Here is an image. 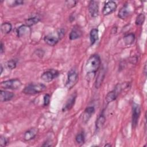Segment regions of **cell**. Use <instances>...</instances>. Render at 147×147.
Listing matches in <instances>:
<instances>
[{"instance_id": "603a6c76", "label": "cell", "mask_w": 147, "mask_h": 147, "mask_svg": "<svg viewBox=\"0 0 147 147\" xmlns=\"http://www.w3.org/2000/svg\"><path fill=\"white\" fill-rule=\"evenodd\" d=\"M134 39H135V36L133 33H129L126 35L123 38V40L126 45H130L132 44L134 42Z\"/></svg>"}, {"instance_id": "e0dca14e", "label": "cell", "mask_w": 147, "mask_h": 147, "mask_svg": "<svg viewBox=\"0 0 147 147\" xmlns=\"http://www.w3.org/2000/svg\"><path fill=\"white\" fill-rule=\"evenodd\" d=\"M129 14V10L128 9L127 6L125 5L119 10L118 16L121 19H125L128 17Z\"/></svg>"}, {"instance_id": "6da1fadb", "label": "cell", "mask_w": 147, "mask_h": 147, "mask_svg": "<svg viewBox=\"0 0 147 147\" xmlns=\"http://www.w3.org/2000/svg\"><path fill=\"white\" fill-rule=\"evenodd\" d=\"M100 59L98 55H91L85 65V71L88 78L92 79L100 65Z\"/></svg>"}, {"instance_id": "ba28073f", "label": "cell", "mask_w": 147, "mask_h": 147, "mask_svg": "<svg viewBox=\"0 0 147 147\" xmlns=\"http://www.w3.org/2000/svg\"><path fill=\"white\" fill-rule=\"evenodd\" d=\"M88 9L91 17L95 18L99 14V5L98 2L95 1H90L88 3Z\"/></svg>"}, {"instance_id": "7a4b0ae2", "label": "cell", "mask_w": 147, "mask_h": 147, "mask_svg": "<svg viewBox=\"0 0 147 147\" xmlns=\"http://www.w3.org/2000/svg\"><path fill=\"white\" fill-rule=\"evenodd\" d=\"M46 89V86L42 83L29 84L26 86L22 92L27 95H34L40 93Z\"/></svg>"}, {"instance_id": "2e32d148", "label": "cell", "mask_w": 147, "mask_h": 147, "mask_svg": "<svg viewBox=\"0 0 147 147\" xmlns=\"http://www.w3.org/2000/svg\"><path fill=\"white\" fill-rule=\"evenodd\" d=\"M106 121V118L105 116L103 114V113L102 112L99 116L98 117L96 121V124H95V126H96V130H99L100 129H101L102 127V126H103L105 122Z\"/></svg>"}, {"instance_id": "5bb4252c", "label": "cell", "mask_w": 147, "mask_h": 147, "mask_svg": "<svg viewBox=\"0 0 147 147\" xmlns=\"http://www.w3.org/2000/svg\"><path fill=\"white\" fill-rule=\"evenodd\" d=\"M30 28L29 26H26V25H22L20 26L17 29V36L19 37H24L30 32Z\"/></svg>"}, {"instance_id": "9c48e42d", "label": "cell", "mask_w": 147, "mask_h": 147, "mask_svg": "<svg viewBox=\"0 0 147 147\" xmlns=\"http://www.w3.org/2000/svg\"><path fill=\"white\" fill-rule=\"evenodd\" d=\"M61 38L59 36L57 32V35L55 36L54 34H49L44 37V41L45 42L50 46H54L60 40Z\"/></svg>"}, {"instance_id": "4dcf8cb0", "label": "cell", "mask_w": 147, "mask_h": 147, "mask_svg": "<svg viewBox=\"0 0 147 147\" xmlns=\"http://www.w3.org/2000/svg\"><path fill=\"white\" fill-rule=\"evenodd\" d=\"M5 51V48H4V45H3V44L2 42H1V49H0V52H1V53H3V52H4Z\"/></svg>"}, {"instance_id": "9a60e30c", "label": "cell", "mask_w": 147, "mask_h": 147, "mask_svg": "<svg viewBox=\"0 0 147 147\" xmlns=\"http://www.w3.org/2000/svg\"><path fill=\"white\" fill-rule=\"evenodd\" d=\"M118 94H119L118 92L115 89H114L113 91L108 92L107 94L106 95V98H105L107 104H109V103L115 100L116 98H117V96Z\"/></svg>"}, {"instance_id": "d6986e66", "label": "cell", "mask_w": 147, "mask_h": 147, "mask_svg": "<svg viewBox=\"0 0 147 147\" xmlns=\"http://www.w3.org/2000/svg\"><path fill=\"white\" fill-rule=\"evenodd\" d=\"M98 30L97 29H92L90 33L91 45H93L98 40Z\"/></svg>"}, {"instance_id": "83f0119b", "label": "cell", "mask_w": 147, "mask_h": 147, "mask_svg": "<svg viewBox=\"0 0 147 147\" xmlns=\"http://www.w3.org/2000/svg\"><path fill=\"white\" fill-rule=\"evenodd\" d=\"M24 4V1H21V0H16V1H12L11 3H10L9 6H19V5H21Z\"/></svg>"}, {"instance_id": "8fae6325", "label": "cell", "mask_w": 147, "mask_h": 147, "mask_svg": "<svg viewBox=\"0 0 147 147\" xmlns=\"http://www.w3.org/2000/svg\"><path fill=\"white\" fill-rule=\"evenodd\" d=\"M95 112V109L93 106L87 107L83 114V121L84 123H87L90 118L92 117L93 114Z\"/></svg>"}, {"instance_id": "1f68e13d", "label": "cell", "mask_w": 147, "mask_h": 147, "mask_svg": "<svg viewBox=\"0 0 147 147\" xmlns=\"http://www.w3.org/2000/svg\"><path fill=\"white\" fill-rule=\"evenodd\" d=\"M146 63H145V66H144V73H145V74H146Z\"/></svg>"}, {"instance_id": "d4e9b609", "label": "cell", "mask_w": 147, "mask_h": 147, "mask_svg": "<svg viewBox=\"0 0 147 147\" xmlns=\"http://www.w3.org/2000/svg\"><path fill=\"white\" fill-rule=\"evenodd\" d=\"M75 140L77 143L79 144H82L84 142V136L83 133H79L76 135L75 137Z\"/></svg>"}, {"instance_id": "f546056e", "label": "cell", "mask_w": 147, "mask_h": 147, "mask_svg": "<svg viewBox=\"0 0 147 147\" xmlns=\"http://www.w3.org/2000/svg\"><path fill=\"white\" fill-rule=\"evenodd\" d=\"M65 2L68 3L67 5L69 7H73L76 5V3L77 2L74 1H66Z\"/></svg>"}, {"instance_id": "f1b7e54d", "label": "cell", "mask_w": 147, "mask_h": 147, "mask_svg": "<svg viewBox=\"0 0 147 147\" xmlns=\"http://www.w3.org/2000/svg\"><path fill=\"white\" fill-rule=\"evenodd\" d=\"M7 140H6V138L5 137L1 136V138H0V145L1 146L3 147L7 145Z\"/></svg>"}, {"instance_id": "484cf974", "label": "cell", "mask_w": 147, "mask_h": 147, "mask_svg": "<svg viewBox=\"0 0 147 147\" xmlns=\"http://www.w3.org/2000/svg\"><path fill=\"white\" fill-rule=\"evenodd\" d=\"M16 64H17L16 61L14 60L11 59L10 60H9L6 63V67L9 69H13L16 67Z\"/></svg>"}, {"instance_id": "cb8c5ba5", "label": "cell", "mask_w": 147, "mask_h": 147, "mask_svg": "<svg viewBox=\"0 0 147 147\" xmlns=\"http://www.w3.org/2000/svg\"><path fill=\"white\" fill-rule=\"evenodd\" d=\"M145 19V16L144 15V13H140L139 14L136 19V21L135 23L137 25H141L143 24L144 21Z\"/></svg>"}, {"instance_id": "ffe728a7", "label": "cell", "mask_w": 147, "mask_h": 147, "mask_svg": "<svg viewBox=\"0 0 147 147\" xmlns=\"http://www.w3.org/2000/svg\"><path fill=\"white\" fill-rule=\"evenodd\" d=\"M105 72L103 69H102V70H100V71L99 72L96 79V82H95V87L98 88L100 87L102 82L104 79L105 78Z\"/></svg>"}, {"instance_id": "ac0fdd59", "label": "cell", "mask_w": 147, "mask_h": 147, "mask_svg": "<svg viewBox=\"0 0 147 147\" xmlns=\"http://www.w3.org/2000/svg\"><path fill=\"white\" fill-rule=\"evenodd\" d=\"M40 20V18L38 16H33L26 19L25 21V25L28 26H33L36 24H37Z\"/></svg>"}, {"instance_id": "44dd1931", "label": "cell", "mask_w": 147, "mask_h": 147, "mask_svg": "<svg viewBox=\"0 0 147 147\" xmlns=\"http://www.w3.org/2000/svg\"><path fill=\"white\" fill-rule=\"evenodd\" d=\"M12 29V25L9 22H4L1 25V30L3 34L9 33Z\"/></svg>"}, {"instance_id": "7402d4cb", "label": "cell", "mask_w": 147, "mask_h": 147, "mask_svg": "<svg viewBox=\"0 0 147 147\" xmlns=\"http://www.w3.org/2000/svg\"><path fill=\"white\" fill-rule=\"evenodd\" d=\"M81 35H82V33L79 30L75 28L73 29L69 34V39L71 40H76L80 37Z\"/></svg>"}, {"instance_id": "3957f363", "label": "cell", "mask_w": 147, "mask_h": 147, "mask_svg": "<svg viewBox=\"0 0 147 147\" xmlns=\"http://www.w3.org/2000/svg\"><path fill=\"white\" fill-rule=\"evenodd\" d=\"M22 85V83L18 79H12L5 80L1 83V87L5 89L17 90Z\"/></svg>"}, {"instance_id": "4fadbf2b", "label": "cell", "mask_w": 147, "mask_h": 147, "mask_svg": "<svg viewBox=\"0 0 147 147\" xmlns=\"http://www.w3.org/2000/svg\"><path fill=\"white\" fill-rule=\"evenodd\" d=\"M37 133L38 130L37 128H31L25 133L24 138L25 141H30L36 137Z\"/></svg>"}, {"instance_id": "277c9868", "label": "cell", "mask_w": 147, "mask_h": 147, "mask_svg": "<svg viewBox=\"0 0 147 147\" xmlns=\"http://www.w3.org/2000/svg\"><path fill=\"white\" fill-rule=\"evenodd\" d=\"M78 80V74L75 69H71L68 74L65 87L68 89L72 88Z\"/></svg>"}, {"instance_id": "8992f818", "label": "cell", "mask_w": 147, "mask_h": 147, "mask_svg": "<svg viewBox=\"0 0 147 147\" xmlns=\"http://www.w3.org/2000/svg\"><path fill=\"white\" fill-rule=\"evenodd\" d=\"M141 113V109L139 105L133 103L132 107V126L135 127L138 123Z\"/></svg>"}, {"instance_id": "5b68a950", "label": "cell", "mask_w": 147, "mask_h": 147, "mask_svg": "<svg viewBox=\"0 0 147 147\" xmlns=\"http://www.w3.org/2000/svg\"><path fill=\"white\" fill-rule=\"evenodd\" d=\"M59 74V72L55 69H49L44 72L41 75V79L44 82H50L56 78Z\"/></svg>"}, {"instance_id": "7c38bea8", "label": "cell", "mask_w": 147, "mask_h": 147, "mask_svg": "<svg viewBox=\"0 0 147 147\" xmlns=\"http://www.w3.org/2000/svg\"><path fill=\"white\" fill-rule=\"evenodd\" d=\"M14 96V93L5 90L0 91V100L1 102H7L12 99Z\"/></svg>"}, {"instance_id": "30bf717a", "label": "cell", "mask_w": 147, "mask_h": 147, "mask_svg": "<svg viewBox=\"0 0 147 147\" xmlns=\"http://www.w3.org/2000/svg\"><path fill=\"white\" fill-rule=\"evenodd\" d=\"M76 98V92L72 94L69 96V98L67 100L65 105L63 107L62 110L63 111L69 110L74 106Z\"/></svg>"}, {"instance_id": "52a82bcc", "label": "cell", "mask_w": 147, "mask_h": 147, "mask_svg": "<svg viewBox=\"0 0 147 147\" xmlns=\"http://www.w3.org/2000/svg\"><path fill=\"white\" fill-rule=\"evenodd\" d=\"M117 3L113 1H107L104 5L102 9V13L105 16H107L113 13L117 9Z\"/></svg>"}, {"instance_id": "836d02e7", "label": "cell", "mask_w": 147, "mask_h": 147, "mask_svg": "<svg viewBox=\"0 0 147 147\" xmlns=\"http://www.w3.org/2000/svg\"><path fill=\"white\" fill-rule=\"evenodd\" d=\"M111 146V145L110 144H106V145H105V146H110V147Z\"/></svg>"}, {"instance_id": "4316f807", "label": "cell", "mask_w": 147, "mask_h": 147, "mask_svg": "<svg viewBox=\"0 0 147 147\" xmlns=\"http://www.w3.org/2000/svg\"><path fill=\"white\" fill-rule=\"evenodd\" d=\"M50 102V95L48 94H46L43 99V105L44 106H48Z\"/></svg>"}, {"instance_id": "d6a6232c", "label": "cell", "mask_w": 147, "mask_h": 147, "mask_svg": "<svg viewBox=\"0 0 147 147\" xmlns=\"http://www.w3.org/2000/svg\"><path fill=\"white\" fill-rule=\"evenodd\" d=\"M2 71H3V67L2 65H1V74L2 73Z\"/></svg>"}]
</instances>
